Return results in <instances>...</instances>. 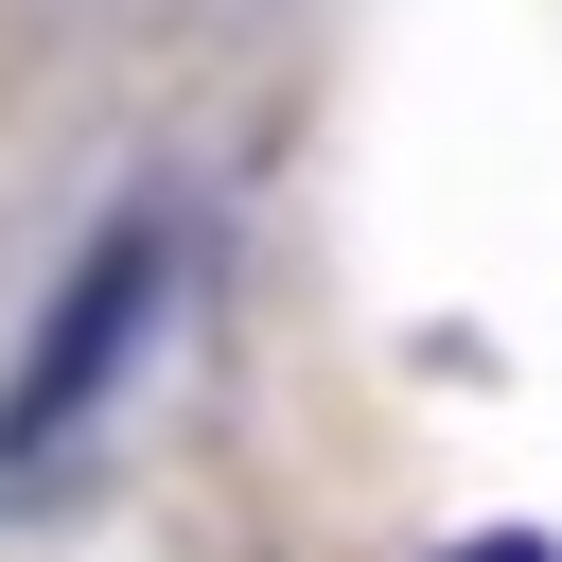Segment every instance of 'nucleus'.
Returning a JSON list of instances; mask_svg holds the SVG:
<instances>
[{
	"label": "nucleus",
	"instance_id": "1",
	"mask_svg": "<svg viewBox=\"0 0 562 562\" xmlns=\"http://www.w3.org/2000/svg\"><path fill=\"white\" fill-rule=\"evenodd\" d=\"M158 316H176V211H105V228L70 246V281L35 299L18 369H0V474H53V457L123 404V369L158 351Z\"/></svg>",
	"mask_w": 562,
	"mask_h": 562
},
{
	"label": "nucleus",
	"instance_id": "2",
	"mask_svg": "<svg viewBox=\"0 0 562 562\" xmlns=\"http://www.w3.org/2000/svg\"><path fill=\"white\" fill-rule=\"evenodd\" d=\"M457 562H562V544H544V527H474Z\"/></svg>",
	"mask_w": 562,
	"mask_h": 562
}]
</instances>
